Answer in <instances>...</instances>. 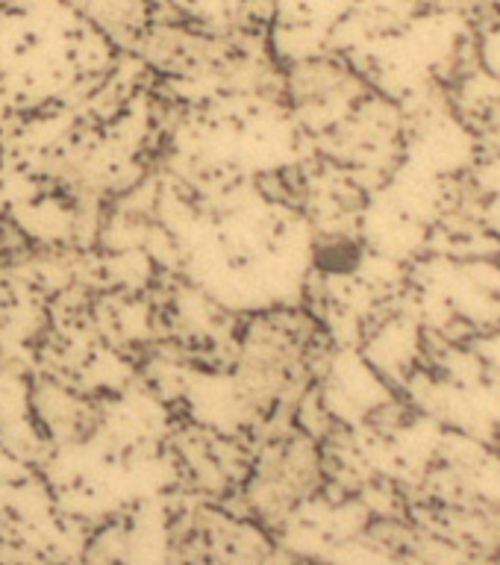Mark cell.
I'll use <instances>...</instances> for the list:
<instances>
[{
    "label": "cell",
    "mask_w": 500,
    "mask_h": 565,
    "mask_svg": "<svg viewBox=\"0 0 500 565\" xmlns=\"http://www.w3.org/2000/svg\"><path fill=\"white\" fill-rule=\"evenodd\" d=\"M97 24L124 42H136L148 26V3L145 0H71Z\"/></svg>",
    "instance_id": "1"
}]
</instances>
